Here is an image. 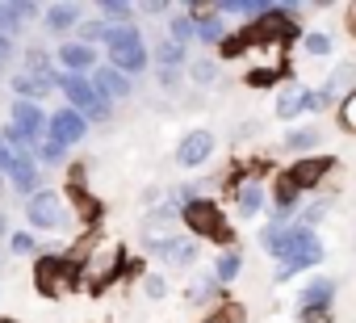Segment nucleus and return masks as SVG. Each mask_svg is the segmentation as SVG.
Returning <instances> with one entry per match:
<instances>
[{
    "mask_svg": "<svg viewBox=\"0 0 356 323\" xmlns=\"http://www.w3.org/2000/svg\"><path fill=\"white\" fill-rule=\"evenodd\" d=\"M260 244L277 256V265H293L298 273L302 269H314V265H323V239L310 231V227H302V223H293V227H264L260 231Z\"/></svg>",
    "mask_w": 356,
    "mask_h": 323,
    "instance_id": "1",
    "label": "nucleus"
},
{
    "mask_svg": "<svg viewBox=\"0 0 356 323\" xmlns=\"http://www.w3.org/2000/svg\"><path fill=\"white\" fill-rule=\"evenodd\" d=\"M181 223H185L197 239H210V244H222V248L235 244V227L227 223V214H222V206H218L214 198H193V202H185V206H181Z\"/></svg>",
    "mask_w": 356,
    "mask_h": 323,
    "instance_id": "2",
    "label": "nucleus"
},
{
    "mask_svg": "<svg viewBox=\"0 0 356 323\" xmlns=\"http://www.w3.org/2000/svg\"><path fill=\"white\" fill-rule=\"evenodd\" d=\"M34 285L42 298H63L76 285H84V265H76L72 256H59V252H42L34 265Z\"/></svg>",
    "mask_w": 356,
    "mask_h": 323,
    "instance_id": "3",
    "label": "nucleus"
},
{
    "mask_svg": "<svg viewBox=\"0 0 356 323\" xmlns=\"http://www.w3.org/2000/svg\"><path fill=\"white\" fill-rule=\"evenodd\" d=\"M59 88H63V97H67V105L76 109V113H84L88 122H109V113H113V105L97 93V84H92V76H59Z\"/></svg>",
    "mask_w": 356,
    "mask_h": 323,
    "instance_id": "4",
    "label": "nucleus"
},
{
    "mask_svg": "<svg viewBox=\"0 0 356 323\" xmlns=\"http://www.w3.org/2000/svg\"><path fill=\"white\" fill-rule=\"evenodd\" d=\"M126 248L122 244H101V248H92L88 256H84V285L92 290V294H101L109 281H118L122 273H126Z\"/></svg>",
    "mask_w": 356,
    "mask_h": 323,
    "instance_id": "5",
    "label": "nucleus"
},
{
    "mask_svg": "<svg viewBox=\"0 0 356 323\" xmlns=\"http://www.w3.org/2000/svg\"><path fill=\"white\" fill-rule=\"evenodd\" d=\"M26 219L34 231H67L72 227L67 198L59 189H38L34 198H26Z\"/></svg>",
    "mask_w": 356,
    "mask_h": 323,
    "instance_id": "6",
    "label": "nucleus"
},
{
    "mask_svg": "<svg viewBox=\"0 0 356 323\" xmlns=\"http://www.w3.org/2000/svg\"><path fill=\"white\" fill-rule=\"evenodd\" d=\"M331 302H335V281L318 273V277H310V281L302 285V294H298V319H302V323H318V319L331 315Z\"/></svg>",
    "mask_w": 356,
    "mask_h": 323,
    "instance_id": "7",
    "label": "nucleus"
},
{
    "mask_svg": "<svg viewBox=\"0 0 356 323\" xmlns=\"http://www.w3.org/2000/svg\"><path fill=\"white\" fill-rule=\"evenodd\" d=\"M147 252L159 256L172 269H193L197 265V239H189L185 231L181 235H155V239H147Z\"/></svg>",
    "mask_w": 356,
    "mask_h": 323,
    "instance_id": "8",
    "label": "nucleus"
},
{
    "mask_svg": "<svg viewBox=\"0 0 356 323\" xmlns=\"http://www.w3.org/2000/svg\"><path fill=\"white\" fill-rule=\"evenodd\" d=\"M335 164H339L335 155H302V159H293V164H289L281 177H285V181H293V185L306 194V189H318V185L335 173Z\"/></svg>",
    "mask_w": 356,
    "mask_h": 323,
    "instance_id": "9",
    "label": "nucleus"
},
{
    "mask_svg": "<svg viewBox=\"0 0 356 323\" xmlns=\"http://www.w3.org/2000/svg\"><path fill=\"white\" fill-rule=\"evenodd\" d=\"M210 155H214V134L206 126L185 130L181 143H176V164L181 168H202V164H210Z\"/></svg>",
    "mask_w": 356,
    "mask_h": 323,
    "instance_id": "10",
    "label": "nucleus"
},
{
    "mask_svg": "<svg viewBox=\"0 0 356 323\" xmlns=\"http://www.w3.org/2000/svg\"><path fill=\"white\" fill-rule=\"evenodd\" d=\"M84 134H88V118H84V113H76L72 105L51 109L47 139H55V143H63V147H76V143H84Z\"/></svg>",
    "mask_w": 356,
    "mask_h": 323,
    "instance_id": "11",
    "label": "nucleus"
},
{
    "mask_svg": "<svg viewBox=\"0 0 356 323\" xmlns=\"http://www.w3.org/2000/svg\"><path fill=\"white\" fill-rule=\"evenodd\" d=\"M189 17H193V34H197V42H206V47H222V42L231 38L214 5H189Z\"/></svg>",
    "mask_w": 356,
    "mask_h": 323,
    "instance_id": "12",
    "label": "nucleus"
},
{
    "mask_svg": "<svg viewBox=\"0 0 356 323\" xmlns=\"http://www.w3.org/2000/svg\"><path fill=\"white\" fill-rule=\"evenodd\" d=\"M42 13H47V9L34 5V0H0V34H5V38H17L22 26L34 22V17H42Z\"/></svg>",
    "mask_w": 356,
    "mask_h": 323,
    "instance_id": "13",
    "label": "nucleus"
},
{
    "mask_svg": "<svg viewBox=\"0 0 356 323\" xmlns=\"http://www.w3.org/2000/svg\"><path fill=\"white\" fill-rule=\"evenodd\" d=\"M55 63H59L67 76H88V72L101 68V63H97V47H84L80 38H76V42H63V47L55 51Z\"/></svg>",
    "mask_w": 356,
    "mask_h": 323,
    "instance_id": "14",
    "label": "nucleus"
},
{
    "mask_svg": "<svg viewBox=\"0 0 356 323\" xmlns=\"http://www.w3.org/2000/svg\"><path fill=\"white\" fill-rule=\"evenodd\" d=\"M9 113H13V126L22 130V134H30V139H47V126H51V118L42 113V105L38 101H17L13 97V105H9Z\"/></svg>",
    "mask_w": 356,
    "mask_h": 323,
    "instance_id": "15",
    "label": "nucleus"
},
{
    "mask_svg": "<svg viewBox=\"0 0 356 323\" xmlns=\"http://www.w3.org/2000/svg\"><path fill=\"white\" fill-rule=\"evenodd\" d=\"M92 84H97V93H101L109 105H118V101H126V97L134 93L130 76H126V72H118L113 63H101V68L92 72Z\"/></svg>",
    "mask_w": 356,
    "mask_h": 323,
    "instance_id": "16",
    "label": "nucleus"
},
{
    "mask_svg": "<svg viewBox=\"0 0 356 323\" xmlns=\"http://www.w3.org/2000/svg\"><path fill=\"white\" fill-rule=\"evenodd\" d=\"M9 181H13V194H17V198H34V194L42 189V168H38V159H34V155H17Z\"/></svg>",
    "mask_w": 356,
    "mask_h": 323,
    "instance_id": "17",
    "label": "nucleus"
},
{
    "mask_svg": "<svg viewBox=\"0 0 356 323\" xmlns=\"http://www.w3.org/2000/svg\"><path fill=\"white\" fill-rule=\"evenodd\" d=\"M22 72H26V76H34V80H42L47 88H59V76H63V72L51 63V51H47V47H30V51H26Z\"/></svg>",
    "mask_w": 356,
    "mask_h": 323,
    "instance_id": "18",
    "label": "nucleus"
},
{
    "mask_svg": "<svg viewBox=\"0 0 356 323\" xmlns=\"http://www.w3.org/2000/svg\"><path fill=\"white\" fill-rule=\"evenodd\" d=\"M151 59H155L159 76H181V72L193 63V59H189V47H176L172 38H163V42L155 47V55H151Z\"/></svg>",
    "mask_w": 356,
    "mask_h": 323,
    "instance_id": "19",
    "label": "nucleus"
},
{
    "mask_svg": "<svg viewBox=\"0 0 356 323\" xmlns=\"http://www.w3.org/2000/svg\"><path fill=\"white\" fill-rule=\"evenodd\" d=\"M298 202H302V189H298L293 181L277 177V185H273V227H281V223L298 210Z\"/></svg>",
    "mask_w": 356,
    "mask_h": 323,
    "instance_id": "20",
    "label": "nucleus"
},
{
    "mask_svg": "<svg viewBox=\"0 0 356 323\" xmlns=\"http://www.w3.org/2000/svg\"><path fill=\"white\" fill-rule=\"evenodd\" d=\"M42 30L55 38H63L67 30H80V5H51L42 13Z\"/></svg>",
    "mask_w": 356,
    "mask_h": 323,
    "instance_id": "21",
    "label": "nucleus"
},
{
    "mask_svg": "<svg viewBox=\"0 0 356 323\" xmlns=\"http://www.w3.org/2000/svg\"><path fill=\"white\" fill-rule=\"evenodd\" d=\"M63 198H67V202H72V210L84 219V227H97V223H101V202H97L88 189H80V185L72 181V189H67Z\"/></svg>",
    "mask_w": 356,
    "mask_h": 323,
    "instance_id": "22",
    "label": "nucleus"
},
{
    "mask_svg": "<svg viewBox=\"0 0 356 323\" xmlns=\"http://www.w3.org/2000/svg\"><path fill=\"white\" fill-rule=\"evenodd\" d=\"M109 63H113L118 72H126V76H138V72H147V63H151V51H147V47H130V51H118V55H109Z\"/></svg>",
    "mask_w": 356,
    "mask_h": 323,
    "instance_id": "23",
    "label": "nucleus"
},
{
    "mask_svg": "<svg viewBox=\"0 0 356 323\" xmlns=\"http://www.w3.org/2000/svg\"><path fill=\"white\" fill-rule=\"evenodd\" d=\"M105 47H109V55H118V51H130V47H143V30L130 22V26H109V38H105Z\"/></svg>",
    "mask_w": 356,
    "mask_h": 323,
    "instance_id": "24",
    "label": "nucleus"
},
{
    "mask_svg": "<svg viewBox=\"0 0 356 323\" xmlns=\"http://www.w3.org/2000/svg\"><path fill=\"white\" fill-rule=\"evenodd\" d=\"M302 109H306V88L289 84V88H281V93H277V118H281V122L298 118Z\"/></svg>",
    "mask_w": 356,
    "mask_h": 323,
    "instance_id": "25",
    "label": "nucleus"
},
{
    "mask_svg": "<svg viewBox=\"0 0 356 323\" xmlns=\"http://www.w3.org/2000/svg\"><path fill=\"white\" fill-rule=\"evenodd\" d=\"M168 38L176 42V47H189L197 34H193V17H189V9H176L172 17H168Z\"/></svg>",
    "mask_w": 356,
    "mask_h": 323,
    "instance_id": "26",
    "label": "nucleus"
},
{
    "mask_svg": "<svg viewBox=\"0 0 356 323\" xmlns=\"http://www.w3.org/2000/svg\"><path fill=\"white\" fill-rule=\"evenodd\" d=\"M97 13H101V22H109V26H130V17H134L138 9L130 5V0H101Z\"/></svg>",
    "mask_w": 356,
    "mask_h": 323,
    "instance_id": "27",
    "label": "nucleus"
},
{
    "mask_svg": "<svg viewBox=\"0 0 356 323\" xmlns=\"http://www.w3.org/2000/svg\"><path fill=\"white\" fill-rule=\"evenodd\" d=\"M239 269H243V256H239L235 248H227V252L214 260V281H218V285H231V281L239 277Z\"/></svg>",
    "mask_w": 356,
    "mask_h": 323,
    "instance_id": "28",
    "label": "nucleus"
},
{
    "mask_svg": "<svg viewBox=\"0 0 356 323\" xmlns=\"http://www.w3.org/2000/svg\"><path fill=\"white\" fill-rule=\"evenodd\" d=\"M318 139H323V130H318V126L285 130V151H310V147H318Z\"/></svg>",
    "mask_w": 356,
    "mask_h": 323,
    "instance_id": "29",
    "label": "nucleus"
},
{
    "mask_svg": "<svg viewBox=\"0 0 356 323\" xmlns=\"http://www.w3.org/2000/svg\"><path fill=\"white\" fill-rule=\"evenodd\" d=\"M189 80H193V84H202V88H210V84L218 80V59H210V55L193 59V63H189Z\"/></svg>",
    "mask_w": 356,
    "mask_h": 323,
    "instance_id": "30",
    "label": "nucleus"
},
{
    "mask_svg": "<svg viewBox=\"0 0 356 323\" xmlns=\"http://www.w3.org/2000/svg\"><path fill=\"white\" fill-rule=\"evenodd\" d=\"M13 93H17V101H38V97L47 93V84L34 80V76H26V72H17V76H13Z\"/></svg>",
    "mask_w": 356,
    "mask_h": 323,
    "instance_id": "31",
    "label": "nucleus"
},
{
    "mask_svg": "<svg viewBox=\"0 0 356 323\" xmlns=\"http://www.w3.org/2000/svg\"><path fill=\"white\" fill-rule=\"evenodd\" d=\"M63 155H67V147H63V143H55V139H42V143H38V151H34L38 168H42V164H59Z\"/></svg>",
    "mask_w": 356,
    "mask_h": 323,
    "instance_id": "32",
    "label": "nucleus"
},
{
    "mask_svg": "<svg viewBox=\"0 0 356 323\" xmlns=\"http://www.w3.org/2000/svg\"><path fill=\"white\" fill-rule=\"evenodd\" d=\"M109 38V22H84L80 26V42L84 47H97V42H105Z\"/></svg>",
    "mask_w": 356,
    "mask_h": 323,
    "instance_id": "33",
    "label": "nucleus"
},
{
    "mask_svg": "<svg viewBox=\"0 0 356 323\" xmlns=\"http://www.w3.org/2000/svg\"><path fill=\"white\" fill-rule=\"evenodd\" d=\"M202 323H243V306H235V302H222L218 310H210Z\"/></svg>",
    "mask_w": 356,
    "mask_h": 323,
    "instance_id": "34",
    "label": "nucleus"
},
{
    "mask_svg": "<svg viewBox=\"0 0 356 323\" xmlns=\"http://www.w3.org/2000/svg\"><path fill=\"white\" fill-rule=\"evenodd\" d=\"M285 76V68H256V72H248V84L252 88H268V84H277Z\"/></svg>",
    "mask_w": 356,
    "mask_h": 323,
    "instance_id": "35",
    "label": "nucleus"
},
{
    "mask_svg": "<svg viewBox=\"0 0 356 323\" xmlns=\"http://www.w3.org/2000/svg\"><path fill=\"white\" fill-rule=\"evenodd\" d=\"M218 290H222V285H218V281H214V273H210V277H202V281H197V285H193L185 298H189V302H210Z\"/></svg>",
    "mask_w": 356,
    "mask_h": 323,
    "instance_id": "36",
    "label": "nucleus"
},
{
    "mask_svg": "<svg viewBox=\"0 0 356 323\" xmlns=\"http://www.w3.org/2000/svg\"><path fill=\"white\" fill-rule=\"evenodd\" d=\"M302 47H306L310 55H331V38L318 34V30H306V34H302Z\"/></svg>",
    "mask_w": 356,
    "mask_h": 323,
    "instance_id": "37",
    "label": "nucleus"
},
{
    "mask_svg": "<svg viewBox=\"0 0 356 323\" xmlns=\"http://www.w3.org/2000/svg\"><path fill=\"white\" fill-rule=\"evenodd\" d=\"M9 248H13L17 256H34V252H38V239H34L30 231H13V239H9Z\"/></svg>",
    "mask_w": 356,
    "mask_h": 323,
    "instance_id": "38",
    "label": "nucleus"
},
{
    "mask_svg": "<svg viewBox=\"0 0 356 323\" xmlns=\"http://www.w3.org/2000/svg\"><path fill=\"white\" fill-rule=\"evenodd\" d=\"M13 164H17V151L5 143V134H0V177H9V173H13Z\"/></svg>",
    "mask_w": 356,
    "mask_h": 323,
    "instance_id": "39",
    "label": "nucleus"
},
{
    "mask_svg": "<svg viewBox=\"0 0 356 323\" xmlns=\"http://www.w3.org/2000/svg\"><path fill=\"white\" fill-rule=\"evenodd\" d=\"M327 219V202H310L306 210H302V227H314V223H323Z\"/></svg>",
    "mask_w": 356,
    "mask_h": 323,
    "instance_id": "40",
    "label": "nucleus"
},
{
    "mask_svg": "<svg viewBox=\"0 0 356 323\" xmlns=\"http://www.w3.org/2000/svg\"><path fill=\"white\" fill-rule=\"evenodd\" d=\"M143 290H147V298H163V294H168V281H163L159 273H147V277H143Z\"/></svg>",
    "mask_w": 356,
    "mask_h": 323,
    "instance_id": "41",
    "label": "nucleus"
},
{
    "mask_svg": "<svg viewBox=\"0 0 356 323\" xmlns=\"http://www.w3.org/2000/svg\"><path fill=\"white\" fill-rule=\"evenodd\" d=\"M339 122H343V130H356V93L348 101H339Z\"/></svg>",
    "mask_w": 356,
    "mask_h": 323,
    "instance_id": "42",
    "label": "nucleus"
},
{
    "mask_svg": "<svg viewBox=\"0 0 356 323\" xmlns=\"http://www.w3.org/2000/svg\"><path fill=\"white\" fill-rule=\"evenodd\" d=\"M138 13H147V17H172V5H163V0H147V5H138Z\"/></svg>",
    "mask_w": 356,
    "mask_h": 323,
    "instance_id": "43",
    "label": "nucleus"
},
{
    "mask_svg": "<svg viewBox=\"0 0 356 323\" xmlns=\"http://www.w3.org/2000/svg\"><path fill=\"white\" fill-rule=\"evenodd\" d=\"M13 59H17V42L0 34V68H5V63H13Z\"/></svg>",
    "mask_w": 356,
    "mask_h": 323,
    "instance_id": "44",
    "label": "nucleus"
},
{
    "mask_svg": "<svg viewBox=\"0 0 356 323\" xmlns=\"http://www.w3.org/2000/svg\"><path fill=\"white\" fill-rule=\"evenodd\" d=\"M348 34L356 38V9H348Z\"/></svg>",
    "mask_w": 356,
    "mask_h": 323,
    "instance_id": "45",
    "label": "nucleus"
},
{
    "mask_svg": "<svg viewBox=\"0 0 356 323\" xmlns=\"http://www.w3.org/2000/svg\"><path fill=\"white\" fill-rule=\"evenodd\" d=\"M0 323H17V319H0Z\"/></svg>",
    "mask_w": 356,
    "mask_h": 323,
    "instance_id": "46",
    "label": "nucleus"
},
{
    "mask_svg": "<svg viewBox=\"0 0 356 323\" xmlns=\"http://www.w3.org/2000/svg\"><path fill=\"white\" fill-rule=\"evenodd\" d=\"M0 72H5V68H0Z\"/></svg>",
    "mask_w": 356,
    "mask_h": 323,
    "instance_id": "47",
    "label": "nucleus"
}]
</instances>
